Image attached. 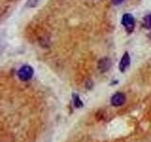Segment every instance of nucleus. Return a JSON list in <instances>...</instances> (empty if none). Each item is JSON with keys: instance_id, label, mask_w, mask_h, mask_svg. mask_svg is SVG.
<instances>
[{"instance_id": "2", "label": "nucleus", "mask_w": 151, "mask_h": 142, "mask_svg": "<svg viewBox=\"0 0 151 142\" xmlns=\"http://www.w3.org/2000/svg\"><path fill=\"white\" fill-rule=\"evenodd\" d=\"M122 24L123 26L126 28V30L127 32H132L134 30V26H135V22H134V18L133 16L129 13H125L123 15L122 18Z\"/></svg>"}, {"instance_id": "3", "label": "nucleus", "mask_w": 151, "mask_h": 142, "mask_svg": "<svg viewBox=\"0 0 151 142\" xmlns=\"http://www.w3.org/2000/svg\"><path fill=\"white\" fill-rule=\"evenodd\" d=\"M126 96L125 94L123 93H116L115 95H113L111 99V105L115 106V107H119V106H122L124 105L125 102H126Z\"/></svg>"}, {"instance_id": "6", "label": "nucleus", "mask_w": 151, "mask_h": 142, "mask_svg": "<svg viewBox=\"0 0 151 142\" xmlns=\"http://www.w3.org/2000/svg\"><path fill=\"white\" fill-rule=\"evenodd\" d=\"M73 99H74V105L75 107L77 108H81L83 106V102L81 101V99H80L79 96L78 94H74L73 95Z\"/></svg>"}, {"instance_id": "4", "label": "nucleus", "mask_w": 151, "mask_h": 142, "mask_svg": "<svg viewBox=\"0 0 151 142\" xmlns=\"http://www.w3.org/2000/svg\"><path fill=\"white\" fill-rule=\"evenodd\" d=\"M130 64V57L129 54L127 52H125V54L123 55L122 59L120 61V64H119V70L121 72H124V71L129 67Z\"/></svg>"}, {"instance_id": "5", "label": "nucleus", "mask_w": 151, "mask_h": 142, "mask_svg": "<svg viewBox=\"0 0 151 142\" xmlns=\"http://www.w3.org/2000/svg\"><path fill=\"white\" fill-rule=\"evenodd\" d=\"M111 65V61L109 58H102L100 61L98 62L97 67L100 70V72H106L110 69Z\"/></svg>"}, {"instance_id": "7", "label": "nucleus", "mask_w": 151, "mask_h": 142, "mask_svg": "<svg viewBox=\"0 0 151 142\" xmlns=\"http://www.w3.org/2000/svg\"><path fill=\"white\" fill-rule=\"evenodd\" d=\"M144 27L145 28H151V14H147L144 18Z\"/></svg>"}, {"instance_id": "8", "label": "nucleus", "mask_w": 151, "mask_h": 142, "mask_svg": "<svg viewBox=\"0 0 151 142\" xmlns=\"http://www.w3.org/2000/svg\"><path fill=\"white\" fill-rule=\"evenodd\" d=\"M124 0H112V3L114 4V5H119V4H121Z\"/></svg>"}, {"instance_id": "1", "label": "nucleus", "mask_w": 151, "mask_h": 142, "mask_svg": "<svg viewBox=\"0 0 151 142\" xmlns=\"http://www.w3.org/2000/svg\"><path fill=\"white\" fill-rule=\"evenodd\" d=\"M33 74H34V70L31 67L30 65H23L20 69L18 70L17 76L23 82H27L32 79Z\"/></svg>"}]
</instances>
